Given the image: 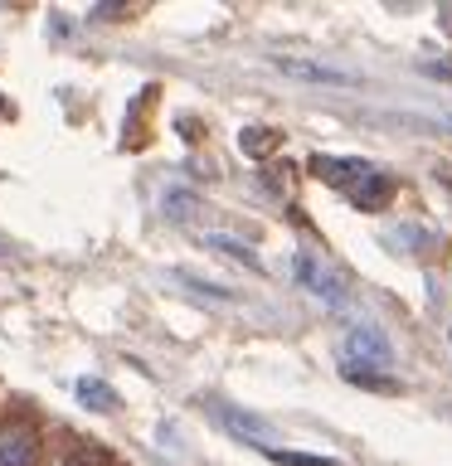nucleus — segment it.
<instances>
[{
    "mask_svg": "<svg viewBox=\"0 0 452 466\" xmlns=\"http://www.w3.org/2000/svg\"><path fill=\"white\" fill-rule=\"evenodd\" d=\"M312 170H316L331 189H341L345 199L355 195V189L375 175V170H370V160H360V156H345V160H341V156H316V160H312Z\"/></svg>",
    "mask_w": 452,
    "mask_h": 466,
    "instance_id": "1",
    "label": "nucleus"
},
{
    "mask_svg": "<svg viewBox=\"0 0 452 466\" xmlns=\"http://www.w3.org/2000/svg\"><path fill=\"white\" fill-rule=\"evenodd\" d=\"M423 73H428V78H447V83H452V58H428V64H423Z\"/></svg>",
    "mask_w": 452,
    "mask_h": 466,
    "instance_id": "15",
    "label": "nucleus"
},
{
    "mask_svg": "<svg viewBox=\"0 0 452 466\" xmlns=\"http://www.w3.org/2000/svg\"><path fill=\"white\" fill-rule=\"evenodd\" d=\"M268 457L277 466H335V457H316V451H287V447H272Z\"/></svg>",
    "mask_w": 452,
    "mask_h": 466,
    "instance_id": "13",
    "label": "nucleus"
},
{
    "mask_svg": "<svg viewBox=\"0 0 452 466\" xmlns=\"http://www.w3.org/2000/svg\"><path fill=\"white\" fill-rule=\"evenodd\" d=\"M272 68L282 73V78H292V83H312V87H345V83H350V73L331 68V64H316V58L277 54V58H272Z\"/></svg>",
    "mask_w": 452,
    "mask_h": 466,
    "instance_id": "3",
    "label": "nucleus"
},
{
    "mask_svg": "<svg viewBox=\"0 0 452 466\" xmlns=\"http://www.w3.org/2000/svg\"><path fill=\"white\" fill-rule=\"evenodd\" d=\"M35 461H39L35 432H25V428L0 432V466H35Z\"/></svg>",
    "mask_w": 452,
    "mask_h": 466,
    "instance_id": "6",
    "label": "nucleus"
},
{
    "mask_svg": "<svg viewBox=\"0 0 452 466\" xmlns=\"http://www.w3.org/2000/svg\"><path fill=\"white\" fill-rule=\"evenodd\" d=\"M58 466H117V461H112V451L102 447V442H87V437H78V442L64 447V461H58Z\"/></svg>",
    "mask_w": 452,
    "mask_h": 466,
    "instance_id": "8",
    "label": "nucleus"
},
{
    "mask_svg": "<svg viewBox=\"0 0 452 466\" xmlns=\"http://www.w3.org/2000/svg\"><path fill=\"white\" fill-rule=\"evenodd\" d=\"M166 218H175V224H190V218L200 214V204H195V195H185V189H166Z\"/></svg>",
    "mask_w": 452,
    "mask_h": 466,
    "instance_id": "10",
    "label": "nucleus"
},
{
    "mask_svg": "<svg viewBox=\"0 0 452 466\" xmlns=\"http://www.w3.org/2000/svg\"><path fill=\"white\" fill-rule=\"evenodd\" d=\"M277 137L272 131H243V151H272Z\"/></svg>",
    "mask_w": 452,
    "mask_h": 466,
    "instance_id": "14",
    "label": "nucleus"
},
{
    "mask_svg": "<svg viewBox=\"0 0 452 466\" xmlns=\"http://www.w3.org/2000/svg\"><path fill=\"white\" fill-rule=\"evenodd\" d=\"M341 374L350 379V384H360V389H385V393L399 389L389 374H379V370H360V364H341Z\"/></svg>",
    "mask_w": 452,
    "mask_h": 466,
    "instance_id": "11",
    "label": "nucleus"
},
{
    "mask_svg": "<svg viewBox=\"0 0 452 466\" xmlns=\"http://www.w3.org/2000/svg\"><path fill=\"white\" fill-rule=\"evenodd\" d=\"M210 413L224 422V428H233L239 437H248V442H262V432H272V422H268V418L248 413V408H239V403H224V399H214V403H210Z\"/></svg>",
    "mask_w": 452,
    "mask_h": 466,
    "instance_id": "5",
    "label": "nucleus"
},
{
    "mask_svg": "<svg viewBox=\"0 0 452 466\" xmlns=\"http://www.w3.org/2000/svg\"><path fill=\"white\" fill-rule=\"evenodd\" d=\"M73 393H78V403L87 408V413H117V393L102 384V379H78Z\"/></svg>",
    "mask_w": 452,
    "mask_h": 466,
    "instance_id": "7",
    "label": "nucleus"
},
{
    "mask_svg": "<svg viewBox=\"0 0 452 466\" xmlns=\"http://www.w3.org/2000/svg\"><path fill=\"white\" fill-rule=\"evenodd\" d=\"M385 195H389L385 175H370V180H365L350 199H355V209H379V204H385Z\"/></svg>",
    "mask_w": 452,
    "mask_h": 466,
    "instance_id": "12",
    "label": "nucleus"
},
{
    "mask_svg": "<svg viewBox=\"0 0 452 466\" xmlns=\"http://www.w3.org/2000/svg\"><path fill=\"white\" fill-rule=\"evenodd\" d=\"M292 272H297V282L312 291V297H321L326 306H345V282L335 272H326L312 253H292Z\"/></svg>",
    "mask_w": 452,
    "mask_h": 466,
    "instance_id": "2",
    "label": "nucleus"
},
{
    "mask_svg": "<svg viewBox=\"0 0 452 466\" xmlns=\"http://www.w3.org/2000/svg\"><path fill=\"white\" fill-rule=\"evenodd\" d=\"M385 360H389V340L375 326H355L345 335V364H360L365 370V364H385Z\"/></svg>",
    "mask_w": 452,
    "mask_h": 466,
    "instance_id": "4",
    "label": "nucleus"
},
{
    "mask_svg": "<svg viewBox=\"0 0 452 466\" xmlns=\"http://www.w3.org/2000/svg\"><path fill=\"white\" fill-rule=\"evenodd\" d=\"M204 243H210L219 258H229V262H239V268L258 272V253H253V248H243V243H229L224 233H210V238H204Z\"/></svg>",
    "mask_w": 452,
    "mask_h": 466,
    "instance_id": "9",
    "label": "nucleus"
}]
</instances>
